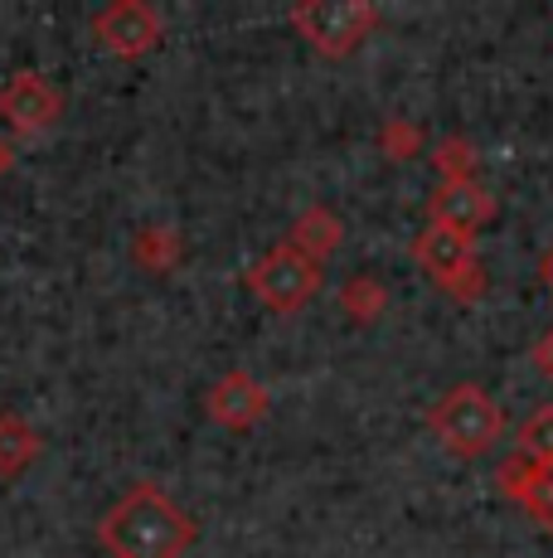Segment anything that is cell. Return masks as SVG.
Returning a JSON list of instances; mask_svg holds the SVG:
<instances>
[{
    "label": "cell",
    "instance_id": "obj_11",
    "mask_svg": "<svg viewBox=\"0 0 553 558\" xmlns=\"http://www.w3.org/2000/svg\"><path fill=\"white\" fill-rule=\"evenodd\" d=\"M180 253H185V243H180V233L170 229V223H146V229H136L132 239V263L142 267V272H175Z\"/></svg>",
    "mask_w": 553,
    "mask_h": 558
},
{
    "label": "cell",
    "instance_id": "obj_21",
    "mask_svg": "<svg viewBox=\"0 0 553 558\" xmlns=\"http://www.w3.org/2000/svg\"><path fill=\"white\" fill-rule=\"evenodd\" d=\"M544 272H549V277H553V263H549V267H544Z\"/></svg>",
    "mask_w": 553,
    "mask_h": 558
},
{
    "label": "cell",
    "instance_id": "obj_16",
    "mask_svg": "<svg viewBox=\"0 0 553 558\" xmlns=\"http://www.w3.org/2000/svg\"><path fill=\"white\" fill-rule=\"evenodd\" d=\"M379 151H384L389 160L422 156V126L408 122V117H389V122L379 126Z\"/></svg>",
    "mask_w": 553,
    "mask_h": 558
},
{
    "label": "cell",
    "instance_id": "obj_6",
    "mask_svg": "<svg viewBox=\"0 0 553 558\" xmlns=\"http://www.w3.org/2000/svg\"><path fill=\"white\" fill-rule=\"evenodd\" d=\"M161 35H165V20L146 0H112V5H102L93 15V39L108 53H116V59H142V53L161 45Z\"/></svg>",
    "mask_w": 553,
    "mask_h": 558
},
{
    "label": "cell",
    "instance_id": "obj_19",
    "mask_svg": "<svg viewBox=\"0 0 553 558\" xmlns=\"http://www.w3.org/2000/svg\"><path fill=\"white\" fill-rule=\"evenodd\" d=\"M534 364H539V374H549V379H553V330H549V336H539Z\"/></svg>",
    "mask_w": 553,
    "mask_h": 558
},
{
    "label": "cell",
    "instance_id": "obj_8",
    "mask_svg": "<svg viewBox=\"0 0 553 558\" xmlns=\"http://www.w3.org/2000/svg\"><path fill=\"white\" fill-rule=\"evenodd\" d=\"M205 408L219 427H229V433H248V427L268 413V389H262L248 369H229V374H219L214 389L205 393Z\"/></svg>",
    "mask_w": 553,
    "mask_h": 558
},
{
    "label": "cell",
    "instance_id": "obj_9",
    "mask_svg": "<svg viewBox=\"0 0 553 558\" xmlns=\"http://www.w3.org/2000/svg\"><path fill=\"white\" fill-rule=\"evenodd\" d=\"M495 219V195L481 180H452V185L432 190V223H446L456 233H471Z\"/></svg>",
    "mask_w": 553,
    "mask_h": 558
},
{
    "label": "cell",
    "instance_id": "obj_7",
    "mask_svg": "<svg viewBox=\"0 0 553 558\" xmlns=\"http://www.w3.org/2000/svg\"><path fill=\"white\" fill-rule=\"evenodd\" d=\"M63 112V98L59 88L49 78H39V73H15V78L0 88V117H5L10 132L20 136H35V132H49V126L59 122Z\"/></svg>",
    "mask_w": 553,
    "mask_h": 558
},
{
    "label": "cell",
    "instance_id": "obj_5",
    "mask_svg": "<svg viewBox=\"0 0 553 558\" xmlns=\"http://www.w3.org/2000/svg\"><path fill=\"white\" fill-rule=\"evenodd\" d=\"M248 287L262 306L272 311H296L321 292V263H311L306 253H296L292 243H276L248 267Z\"/></svg>",
    "mask_w": 553,
    "mask_h": 558
},
{
    "label": "cell",
    "instance_id": "obj_1",
    "mask_svg": "<svg viewBox=\"0 0 553 558\" xmlns=\"http://www.w3.org/2000/svg\"><path fill=\"white\" fill-rule=\"evenodd\" d=\"M98 539L112 558H185L195 524L161 486H132L102 514Z\"/></svg>",
    "mask_w": 553,
    "mask_h": 558
},
{
    "label": "cell",
    "instance_id": "obj_17",
    "mask_svg": "<svg viewBox=\"0 0 553 558\" xmlns=\"http://www.w3.org/2000/svg\"><path fill=\"white\" fill-rule=\"evenodd\" d=\"M534 461L529 457H519V452H509L505 461L495 466V490L500 496H509V500H525V490H529V481H534Z\"/></svg>",
    "mask_w": 553,
    "mask_h": 558
},
{
    "label": "cell",
    "instance_id": "obj_14",
    "mask_svg": "<svg viewBox=\"0 0 553 558\" xmlns=\"http://www.w3.org/2000/svg\"><path fill=\"white\" fill-rule=\"evenodd\" d=\"M432 166H438L442 185H452V180H476V146H471V136H462V132L442 136V142L432 146Z\"/></svg>",
    "mask_w": 553,
    "mask_h": 558
},
{
    "label": "cell",
    "instance_id": "obj_20",
    "mask_svg": "<svg viewBox=\"0 0 553 558\" xmlns=\"http://www.w3.org/2000/svg\"><path fill=\"white\" fill-rule=\"evenodd\" d=\"M10 166H15V146H10V142H5V136H0V175H5V170H10Z\"/></svg>",
    "mask_w": 553,
    "mask_h": 558
},
{
    "label": "cell",
    "instance_id": "obj_18",
    "mask_svg": "<svg viewBox=\"0 0 553 558\" xmlns=\"http://www.w3.org/2000/svg\"><path fill=\"white\" fill-rule=\"evenodd\" d=\"M519 506L529 510V520H534V524L553 530V466L534 471V481H529V490H525V500H519Z\"/></svg>",
    "mask_w": 553,
    "mask_h": 558
},
{
    "label": "cell",
    "instance_id": "obj_4",
    "mask_svg": "<svg viewBox=\"0 0 553 558\" xmlns=\"http://www.w3.org/2000/svg\"><path fill=\"white\" fill-rule=\"evenodd\" d=\"M413 263L442 287L456 302H471L486 292V267L476 257V239L471 233H456L446 223H428V229L413 239Z\"/></svg>",
    "mask_w": 553,
    "mask_h": 558
},
{
    "label": "cell",
    "instance_id": "obj_10",
    "mask_svg": "<svg viewBox=\"0 0 553 558\" xmlns=\"http://www.w3.org/2000/svg\"><path fill=\"white\" fill-rule=\"evenodd\" d=\"M286 243H292L296 253H306L311 263H325V257H331L340 243H345V223H340L335 209H325V204H311V209L296 214Z\"/></svg>",
    "mask_w": 553,
    "mask_h": 558
},
{
    "label": "cell",
    "instance_id": "obj_12",
    "mask_svg": "<svg viewBox=\"0 0 553 558\" xmlns=\"http://www.w3.org/2000/svg\"><path fill=\"white\" fill-rule=\"evenodd\" d=\"M340 311H345L349 320H359V326H374V320L389 311V287L369 272H355L345 287H340Z\"/></svg>",
    "mask_w": 553,
    "mask_h": 558
},
{
    "label": "cell",
    "instance_id": "obj_3",
    "mask_svg": "<svg viewBox=\"0 0 553 558\" xmlns=\"http://www.w3.org/2000/svg\"><path fill=\"white\" fill-rule=\"evenodd\" d=\"M292 25L316 53L325 59H345L374 35L379 10L369 0H296Z\"/></svg>",
    "mask_w": 553,
    "mask_h": 558
},
{
    "label": "cell",
    "instance_id": "obj_13",
    "mask_svg": "<svg viewBox=\"0 0 553 558\" xmlns=\"http://www.w3.org/2000/svg\"><path fill=\"white\" fill-rule=\"evenodd\" d=\"M35 457H39L35 427L20 413H0V476H20Z\"/></svg>",
    "mask_w": 553,
    "mask_h": 558
},
{
    "label": "cell",
    "instance_id": "obj_15",
    "mask_svg": "<svg viewBox=\"0 0 553 558\" xmlns=\"http://www.w3.org/2000/svg\"><path fill=\"white\" fill-rule=\"evenodd\" d=\"M519 457H529L534 466H553V403L534 408V413L519 423Z\"/></svg>",
    "mask_w": 553,
    "mask_h": 558
},
{
    "label": "cell",
    "instance_id": "obj_2",
    "mask_svg": "<svg viewBox=\"0 0 553 558\" xmlns=\"http://www.w3.org/2000/svg\"><path fill=\"white\" fill-rule=\"evenodd\" d=\"M428 427L438 433V442L452 457H486L505 433V413L495 408V399L476 384H456L446 389L428 413Z\"/></svg>",
    "mask_w": 553,
    "mask_h": 558
}]
</instances>
